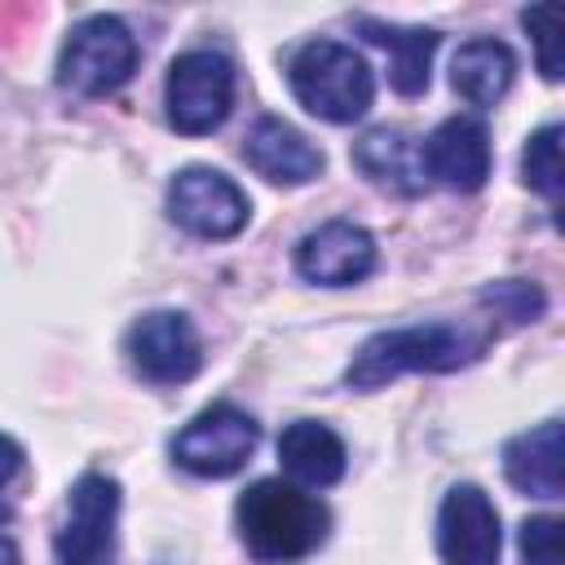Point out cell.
I'll list each match as a JSON object with an SVG mask.
<instances>
[{"label": "cell", "mask_w": 565, "mask_h": 565, "mask_svg": "<svg viewBox=\"0 0 565 565\" xmlns=\"http://www.w3.org/2000/svg\"><path fill=\"white\" fill-rule=\"evenodd\" d=\"M481 305L494 309V318H508V322H534L543 313V291L534 282H521V278H508V282H494L481 291Z\"/></svg>", "instance_id": "ffe728a7"}, {"label": "cell", "mask_w": 565, "mask_h": 565, "mask_svg": "<svg viewBox=\"0 0 565 565\" xmlns=\"http://www.w3.org/2000/svg\"><path fill=\"white\" fill-rule=\"evenodd\" d=\"M256 441V419L230 402H216L172 437V459L194 477H234L252 459Z\"/></svg>", "instance_id": "52a82bcc"}, {"label": "cell", "mask_w": 565, "mask_h": 565, "mask_svg": "<svg viewBox=\"0 0 565 565\" xmlns=\"http://www.w3.org/2000/svg\"><path fill=\"white\" fill-rule=\"evenodd\" d=\"M0 565H18V547L4 534H0Z\"/></svg>", "instance_id": "cb8c5ba5"}, {"label": "cell", "mask_w": 565, "mask_h": 565, "mask_svg": "<svg viewBox=\"0 0 565 565\" xmlns=\"http://www.w3.org/2000/svg\"><path fill=\"white\" fill-rule=\"evenodd\" d=\"M561 124H547V128H539L530 141H525V150H521V181L530 185V190H539L543 199H561V190H565V163H561Z\"/></svg>", "instance_id": "d6986e66"}, {"label": "cell", "mask_w": 565, "mask_h": 565, "mask_svg": "<svg viewBox=\"0 0 565 565\" xmlns=\"http://www.w3.org/2000/svg\"><path fill=\"white\" fill-rule=\"evenodd\" d=\"M521 26L534 35L539 44V71L547 79H561V53H556V35H561V13L556 4H530L521 9Z\"/></svg>", "instance_id": "44dd1931"}, {"label": "cell", "mask_w": 565, "mask_h": 565, "mask_svg": "<svg viewBox=\"0 0 565 565\" xmlns=\"http://www.w3.org/2000/svg\"><path fill=\"white\" fill-rule=\"evenodd\" d=\"M278 459L305 486H335L344 477V441L318 419L287 424L278 433Z\"/></svg>", "instance_id": "e0dca14e"}, {"label": "cell", "mask_w": 565, "mask_h": 565, "mask_svg": "<svg viewBox=\"0 0 565 565\" xmlns=\"http://www.w3.org/2000/svg\"><path fill=\"white\" fill-rule=\"evenodd\" d=\"M0 521H9V508H4V503H0Z\"/></svg>", "instance_id": "d4e9b609"}, {"label": "cell", "mask_w": 565, "mask_h": 565, "mask_svg": "<svg viewBox=\"0 0 565 565\" xmlns=\"http://www.w3.org/2000/svg\"><path fill=\"white\" fill-rule=\"evenodd\" d=\"M247 194L216 168H181L168 185V216L194 238H234L247 225Z\"/></svg>", "instance_id": "ba28073f"}, {"label": "cell", "mask_w": 565, "mask_h": 565, "mask_svg": "<svg viewBox=\"0 0 565 565\" xmlns=\"http://www.w3.org/2000/svg\"><path fill=\"white\" fill-rule=\"evenodd\" d=\"M499 512L481 486H450L437 512V552L446 565H499Z\"/></svg>", "instance_id": "30bf717a"}, {"label": "cell", "mask_w": 565, "mask_h": 565, "mask_svg": "<svg viewBox=\"0 0 565 565\" xmlns=\"http://www.w3.org/2000/svg\"><path fill=\"white\" fill-rule=\"evenodd\" d=\"M243 159L252 163V172H260L274 185H305L313 177H322V150L296 132L291 124L265 115L252 124L247 141H243Z\"/></svg>", "instance_id": "4fadbf2b"}, {"label": "cell", "mask_w": 565, "mask_h": 565, "mask_svg": "<svg viewBox=\"0 0 565 565\" xmlns=\"http://www.w3.org/2000/svg\"><path fill=\"white\" fill-rule=\"evenodd\" d=\"M419 159L433 181H441L446 190L472 194L490 177V132L472 115H450L428 132V141L419 146Z\"/></svg>", "instance_id": "8fae6325"}, {"label": "cell", "mask_w": 565, "mask_h": 565, "mask_svg": "<svg viewBox=\"0 0 565 565\" xmlns=\"http://www.w3.org/2000/svg\"><path fill=\"white\" fill-rule=\"evenodd\" d=\"M238 539L252 561L260 565H287L322 547L331 530V512L318 494H305L300 486L282 477H260L238 494L234 508Z\"/></svg>", "instance_id": "7a4b0ae2"}, {"label": "cell", "mask_w": 565, "mask_h": 565, "mask_svg": "<svg viewBox=\"0 0 565 565\" xmlns=\"http://www.w3.org/2000/svg\"><path fill=\"white\" fill-rule=\"evenodd\" d=\"M296 269H300V278L322 282V287L362 282L375 269V238L353 221H327L300 238Z\"/></svg>", "instance_id": "7c38bea8"}, {"label": "cell", "mask_w": 565, "mask_h": 565, "mask_svg": "<svg viewBox=\"0 0 565 565\" xmlns=\"http://www.w3.org/2000/svg\"><path fill=\"white\" fill-rule=\"evenodd\" d=\"M18 468H22V446H18L13 437H4V433H0V490L13 481V472H18Z\"/></svg>", "instance_id": "603a6c76"}, {"label": "cell", "mask_w": 565, "mask_h": 565, "mask_svg": "<svg viewBox=\"0 0 565 565\" xmlns=\"http://www.w3.org/2000/svg\"><path fill=\"white\" fill-rule=\"evenodd\" d=\"M287 79L296 102L327 119V124H353L371 110L375 97V79L362 53H353L349 44L335 40H309L291 53L287 62Z\"/></svg>", "instance_id": "3957f363"}, {"label": "cell", "mask_w": 565, "mask_h": 565, "mask_svg": "<svg viewBox=\"0 0 565 565\" xmlns=\"http://www.w3.org/2000/svg\"><path fill=\"white\" fill-rule=\"evenodd\" d=\"M565 433H561V419H547L530 433H516L508 446H503V472L508 481L521 490V494H534V499H561L565 494Z\"/></svg>", "instance_id": "5bb4252c"}, {"label": "cell", "mask_w": 565, "mask_h": 565, "mask_svg": "<svg viewBox=\"0 0 565 565\" xmlns=\"http://www.w3.org/2000/svg\"><path fill=\"white\" fill-rule=\"evenodd\" d=\"M516 543H521V561L525 565H565V556H561V521L556 516H525Z\"/></svg>", "instance_id": "7402d4cb"}, {"label": "cell", "mask_w": 565, "mask_h": 565, "mask_svg": "<svg viewBox=\"0 0 565 565\" xmlns=\"http://www.w3.org/2000/svg\"><path fill=\"white\" fill-rule=\"evenodd\" d=\"M132 71H137V40L110 13H93L79 26H71L57 57V84L79 97H106L119 84H128Z\"/></svg>", "instance_id": "277c9868"}, {"label": "cell", "mask_w": 565, "mask_h": 565, "mask_svg": "<svg viewBox=\"0 0 565 565\" xmlns=\"http://www.w3.org/2000/svg\"><path fill=\"white\" fill-rule=\"evenodd\" d=\"M128 362L141 380L150 384H185L199 366H203V344H199V331L185 313L177 309H154V313H141L132 327H128Z\"/></svg>", "instance_id": "9c48e42d"}, {"label": "cell", "mask_w": 565, "mask_h": 565, "mask_svg": "<svg viewBox=\"0 0 565 565\" xmlns=\"http://www.w3.org/2000/svg\"><path fill=\"white\" fill-rule=\"evenodd\" d=\"M115 516H119V481L106 472H84L71 486L62 525L53 534L57 565H110L115 561Z\"/></svg>", "instance_id": "8992f818"}, {"label": "cell", "mask_w": 565, "mask_h": 565, "mask_svg": "<svg viewBox=\"0 0 565 565\" xmlns=\"http://www.w3.org/2000/svg\"><path fill=\"white\" fill-rule=\"evenodd\" d=\"M512 71H516L512 49H508L503 40L481 35V40H468V44L455 53V62H450V84H455V93H459L463 102H472V106H494V102L508 93Z\"/></svg>", "instance_id": "ac0fdd59"}, {"label": "cell", "mask_w": 565, "mask_h": 565, "mask_svg": "<svg viewBox=\"0 0 565 565\" xmlns=\"http://www.w3.org/2000/svg\"><path fill=\"white\" fill-rule=\"evenodd\" d=\"M353 163L384 190L393 194H424L428 185V172H424V159H419V146L397 132V128H371L358 146H353Z\"/></svg>", "instance_id": "2e32d148"}, {"label": "cell", "mask_w": 565, "mask_h": 565, "mask_svg": "<svg viewBox=\"0 0 565 565\" xmlns=\"http://www.w3.org/2000/svg\"><path fill=\"white\" fill-rule=\"evenodd\" d=\"M371 44H380L388 53V79L402 97H419L428 88V66H433V53L441 44L437 31L428 26H393V22H380V18H358L353 22Z\"/></svg>", "instance_id": "9a60e30c"}, {"label": "cell", "mask_w": 565, "mask_h": 565, "mask_svg": "<svg viewBox=\"0 0 565 565\" xmlns=\"http://www.w3.org/2000/svg\"><path fill=\"white\" fill-rule=\"evenodd\" d=\"M163 102H168V124L185 137L221 128V119L234 106V66H230V57H221L212 49H190V53L172 57Z\"/></svg>", "instance_id": "5b68a950"}, {"label": "cell", "mask_w": 565, "mask_h": 565, "mask_svg": "<svg viewBox=\"0 0 565 565\" xmlns=\"http://www.w3.org/2000/svg\"><path fill=\"white\" fill-rule=\"evenodd\" d=\"M494 335V322L481 318V322H415V327H393V331H380L371 335L349 371H344V384L358 388V393H371V388H384L388 380L406 375V371H424V375H446V371H459L468 362H477L486 353Z\"/></svg>", "instance_id": "6da1fadb"}]
</instances>
